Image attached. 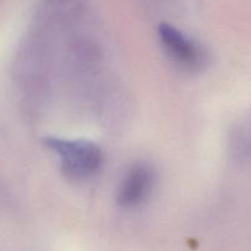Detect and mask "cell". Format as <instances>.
<instances>
[{
    "mask_svg": "<svg viewBox=\"0 0 251 251\" xmlns=\"http://www.w3.org/2000/svg\"><path fill=\"white\" fill-rule=\"evenodd\" d=\"M44 146L58 157L61 173L70 181L87 180L102 167V150L88 140L49 136L44 139Z\"/></svg>",
    "mask_w": 251,
    "mask_h": 251,
    "instance_id": "1",
    "label": "cell"
},
{
    "mask_svg": "<svg viewBox=\"0 0 251 251\" xmlns=\"http://www.w3.org/2000/svg\"><path fill=\"white\" fill-rule=\"evenodd\" d=\"M154 181L156 174L150 164L135 163L127 169L118 186V205L127 210L142 205L153 191Z\"/></svg>",
    "mask_w": 251,
    "mask_h": 251,
    "instance_id": "3",
    "label": "cell"
},
{
    "mask_svg": "<svg viewBox=\"0 0 251 251\" xmlns=\"http://www.w3.org/2000/svg\"><path fill=\"white\" fill-rule=\"evenodd\" d=\"M230 139L233 154L240 159H251V113L234 126Z\"/></svg>",
    "mask_w": 251,
    "mask_h": 251,
    "instance_id": "4",
    "label": "cell"
},
{
    "mask_svg": "<svg viewBox=\"0 0 251 251\" xmlns=\"http://www.w3.org/2000/svg\"><path fill=\"white\" fill-rule=\"evenodd\" d=\"M157 33L164 54L176 68L186 73H199L207 66L210 56L205 47L181 29L163 22Z\"/></svg>",
    "mask_w": 251,
    "mask_h": 251,
    "instance_id": "2",
    "label": "cell"
}]
</instances>
